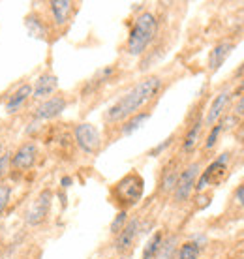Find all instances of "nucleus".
<instances>
[{"label": "nucleus", "instance_id": "aec40b11", "mask_svg": "<svg viewBox=\"0 0 244 259\" xmlns=\"http://www.w3.org/2000/svg\"><path fill=\"white\" fill-rule=\"evenodd\" d=\"M164 237H166L164 231H154V235L148 239V242L145 244V248H143L141 259H156V255H158V252H160Z\"/></svg>", "mask_w": 244, "mask_h": 259}, {"label": "nucleus", "instance_id": "5701e85b", "mask_svg": "<svg viewBox=\"0 0 244 259\" xmlns=\"http://www.w3.org/2000/svg\"><path fill=\"white\" fill-rule=\"evenodd\" d=\"M224 126H225L224 120H218V122L214 124V126H211V130H209V136H207V139H205V145H203V149H205V150H212L214 147H216L220 134L224 132Z\"/></svg>", "mask_w": 244, "mask_h": 259}, {"label": "nucleus", "instance_id": "72a5a7b5", "mask_svg": "<svg viewBox=\"0 0 244 259\" xmlns=\"http://www.w3.org/2000/svg\"><path fill=\"white\" fill-rule=\"evenodd\" d=\"M240 207H242V208H244V203H242V205H240Z\"/></svg>", "mask_w": 244, "mask_h": 259}, {"label": "nucleus", "instance_id": "412c9836", "mask_svg": "<svg viewBox=\"0 0 244 259\" xmlns=\"http://www.w3.org/2000/svg\"><path fill=\"white\" fill-rule=\"evenodd\" d=\"M199 252H201L199 242L186 240V242H182L180 248L177 250V259H199Z\"/></svg>", "mask_w": 244, "mask_h": 259}, {"label": "nucleus", "instance_id": "2eb2a0df", "mask_svg": "<svg viewBox=\"0 0 244 259\" xmlns=\"http://www.w3.org/2000/svg\"><path fill=\"white\" fill-rule=\"evenodd\" d=\"M179 163L177 162H171L167 163L164 171H161V177H160V184H158V192L161 195H167V194H173L175 186H177V181H179Z\"/></svg>", "mask_w": 244, "mask_h": 259}, {"label": "nucleus", "instance_id": "cd10ccee", "mask_svg": "<svg viewBox=\"0 0 244 259\" xmlns=\"http://www.w3.org/2000/svg\"><path fill=\"white\" fill-rule=\"evenodd\" d=\"M235 115H237V117H242L244 115V94L242 96H240V100H238L237 102V105H235Z\"/></svg>", "mask_w": 244, "mask_h": 259}, {"label": "nucleus", "instance_id": "9d476101", "mask_svg": "<svg viewBox=\"0 0 244 259\" xmlns=\"http://www.w3.org/2000/svg\"><path fill=\"white\" fill-rule=\"evenodd\" d=\"M139 233H141V220H139V218H130V220L126 222V226L115 235V244H113V246H115L116 252L118 253L130 252V250L134 248Z\"/></svg>", "mask_w": 244, "mask_h": 259}, {"label": "nucleus", "instance_id": "4468645a", "mask_svg": "<svg viewBox=\"0 0 244 259\" xmlns=\"http://www.w3.org/2000/svg\"><path fill=\"white\" fill-rule=\"evenodd\" d=\"M231 92L227 91H222L220 94H216L214 96V100H212L211 107H209V111H207V117L203 118V124H207V126H214V124L218 122L220 118H222V115H224V109L227 107V104H229V100H231Z\"/></svg>", "mask_w": 244, "mask_h": 259}, {"label": "nucleus", "instance_id": "393cba45", "mask_svg": "<svg viewBox=\"0 0 244 259\" xmlns=\"http://www.w3.org/2000/svg\"><path fill=\"white\" fill-rule=\"evenodd\" d=\"M12 192L13 188L10 184H0V216L4 214L6 207L10 205V201H12Z\"/></svg>", "mask_w": 244, "mask_h": 259}, {"label": "nucleus", "instance_id": "7ed1b4c3", "mask_svg": "<svg viewBox=\"0 0 244 259\" xmlns=\"http://www.w3.org/2000/svg\"><path fill=\"white\" fill-rule=\"evenodd\" d=\"M143 194H145V179L135 169L111 186V199L120 207V210H128L130 207L137 205Z\"/></svg>", "mask_w": 244, "mask_h": 259}, {"label": "nucleus", "instance_id": "39448f33", "mask_svg": "<svg viewBox=\"0 0 244 259\" xmlns=\"http://www.w3.org/2000/svg\"><path fill=\"white\" fill-rule=\"evenodd\" d=\"M73 139L79 150L87 156H96L102 150V132L90 122H79L73 128Z\"/></svg>", "mask_w": 244, "mask_h": 259}, {"label": "nucleus", "instance_id": "423d86ee", "mask_svg": "<svg viewBox=\"0 0 244 259\" xmlns=\"http://www.w3.org/2000/svg\"><path fill=\"white\" fill-rule=\"evenodd\" d=\"M199 169H201L199 163L193 162L180 171L177 186H175V190H173V201L177 205L186 203V201L192 197L193 192H195V182L199 179Z\"/></svg>", "mask_w": 244, "mask_h": 259}, {"label": "nucleus", "instance_id": "9b49d317", "mask_svg": "<svg viewBox=\"0 0 244 259\" xmlns=\"http://www.w3.org/2000/svg\"><path fill=\"white\" fill-rule=\"evenodd\" d=\"M57 92H58V77L51 70L39 73L38 79L32 83V98L34 100L44 102V100H47V98L55 96Z\"/></svg>", "mask_w": 244, "mask_h": 259}, {"label": "nucleus", "instance_id": "20e7f679", "mask_svg": "<svg viewBox=\"0 0 244 259\" xmlns=\"http://www.w3.org/2000/svg\"><path fill=\"white\" fill-rule=\"evenodd\" d=\"M51 205H53V192L49 188L42 190L34 201L28 205V208L25 210L23 218H25V224L28 227H39L44 226L47 218H49V212H51Z\"/></svg>", "mask_w": 244, "mask_h": 259}, {"label": "nucleus", "instance_id": "c85d7f7f", "mask_svg": "<svg viewBox=\"0 0 244 259\" xmlns=\"http://www.w3.org/2000/svg\"><path fill=\"white\" fill-rule=\"evenodd\" d=\"M235 201H237V203H240V205L244 203V184H240V186L235 190Z\"/></svg>", "mask_w": 244, "mask_h": 259}, {"label": "nucleus", "instance_id": "a211bd4d", "mask_svg": "<svg viewBox=\"0 0 244 259\" xmlns=\"http://www.w3.org/2000/svg\"><path fill=\"white\" fill-rule=\"evenodd\" d=\"M148 118H150V111H139V113H135L134 117L126 118L120 124V136H132L134 132H137L143 124L147 122Z\"/></svg>", "mask_w": 244, "mask_h": 259}, {"label": "nucleus", "instance_id": "dca6fc26", "mask_svg": "<svg viewBox=\"0 0 244 259\" xmlns=\"http://www.w3.org/2000/svg\"><path fill=\"white\" fill-rule=\"evenodd\" d=\"M235 49V44L225 39V41H220L218 46H214L211 53H209V70L211 71H218L220 66L224 64L227 57L231 55V51Z\"/></svg>", "mask_w": 244, "mask_h": 259}, {"label": "nucleus", "instance_id": "7c9ffc66", "mask_svg": "<svg viewBox=\"0 0 244 259\" xmlns=\"http://www.w3.org/2000/svg\"><path fill=\"white\" fill-rule=\"evenodd\" d=\"M4 231H6V226L0 222V244H2V239H4Z\"/></svg>", "mask_w": 244, "mask_h": 259}, {"label": "nucleus", "instance_id": "6e6552de", "mask_svg": "<svg viewBox=\"0 0 244 259\" xmlns=\"http://www.w3.org/2000/svg\"><path fill=\"white\" fill-rule=\"evenodd\" d=\"M68 107V100L62 94H55V96L47 98L44 102H39L32 111V117L36 122H42V120H55L58 118Z\"/></svg>", "mask_w": 244, "mask_h": 259}, {"label": "nucleus", "instance_id": "b1692460", "mask_svg": "<svg viewBox=\"0 0 244 259\" xmlns=\"http://www.w3.org/2000/svg\"><path fill=\"white\" fill-rule=\"evenodd\" d=\"M12 158H13L12 150H4L0 154V181H4L10 175V171H12Z\"/></svg>", "mask_w": 244, "mask_h": 259}, {"label": "nucleus", "instance_id": "6ab92c4d", "mask_svg": "<svg viewBox=\"0 0 244 259\" xmlns=\"http://www.w3.org/2000/svg\"><path fill=\"white\" fill-rule=\"evenodd\" d=\"M201 130H203V117H197L195 122L188 128L186 136H184V141H182V150H184V152H192V150L195 149V145L199 141Z\"/></svg>", "mask_w": 244, "mask_h": 259}, {"label": "nucleus", "instance_id": "4be33fe9", "mask_svg": "<svg viewBox=\"0 0 244 259\" xmlns=\"http://www.w3.org/2000/svg\"><path fill=\"white\" fill-rule=\"evenodd\" d=\"M175 252H177V237H175V235H171V237H164L160 252H158L156 259H171Z\"/></svg>", "mask_w": 244, "mask_h": 259}, {"label": "nucleus", "instance_id": "f8f14e48", "mask_svg": "<svg viewBox=\"0 0 244 259\" xmlns=\"http://www.w3.org/2000/svg\"><path fill=\"white\" fill-rule=\"evenodd\" d=\"M32 98V83H21L15 91L8 96L6 104H4V111L6 115H17L25 109L26 104Z\"/></svg>", "mask_w": 244, "mask_h": 259}, {"label": "nucleus", "instance_id": "ddd939ff", "mask_svg": "<svg viewBox=\"0 0 244 259\" xmlns=\"http://www.w3.org/2000/svg\"><path fill=\"white\" fill-rule=\"evenodd\" d=\"M73 10H75V4L71 0H53V2H49L53 25L57 26V28H64L70 23Z\"/></svg>", "mask_w": 244, "mask_h": 259}, {"label": "nucleus", "instance_id": "f03ea898", "mask_svg": "<svg viewBox=\"0 0 244 259\" xmlns=\"http://www.w3.org/2000/svg\"><path fill=\"white\" fill-rule=\"evenodd\" d=\"M156 34H158V19L154 13L143 12L135 17L132 30L126 39V51L132 57H141L147 51L150 44L154 41Z\"/></svg>", "mask_w": 244, "mask_h": 259}, {"label": "nucleus", "instance_id": "2f4dec72", "mask_svg": "<svg viewBox=\"0 0 244 259\" xmlns=\"http://www.w3.org/2000/svg\"><path fill=\"white\" fill-rule=\"evenodd\" d=\"M242 73H244V64L240 66V68H238V70H237V75H242Z\"/></svg>", "mask_w": 244, "mask_h": 259}, {"label": "nucleus", "instance_id": "c756f323", "mask_svg": "<svg viewBox=\"0 0 244 259\" xmlns=\"http://www.w3.org/2000/svg\"><path fill=\"white\" fill-rule=\"evenodd\" d=\"M71 177H62V181H60V184H62V188H70L71 186Z\"/></svg>", "mask_w": 244, "mask_h": 259}, {"label": "nucleus", "instance_id": "a878e982", "mask_svg": "<svg viewBox=\"0 0 244 259\" xmlns=\"http://www.w3.org/2000/svg\"><path fill=\"white\" fill-rule=\"evenodd\" d=\"M128 220H130V218H128V210H118V214L115 216V220L111 222V226H109L111 233H113V235L118 233L122 227L126 226V222H128Z\"/></svg>", "mask_w": 244, "mask_h": 259}, {"label": "nucleus", "instance_id": "1a4fd4ad", "mask_svg": "<svg viewBox=\"0 0 244 259\" xmlns=\"http://www.w3.org/2000/svg\"><path fill=\"white\" fill-rule=\"evenodd\" d=\"M39 149L34 141H26L17 147V150H13L12 158V169L15 171H28L32 169L38 162Z\"/></svg>", "mask_w": 244, "mask_h": 259}, {"label": "nucleus", "instance_id": "bb28decb", "mask_svg": "<svg viewBox=\"0 0 244 259\" xmlns=\"http://www.w3.org/2000/svg\"><path fill=\"white\" fill-rule=\"evenodd\" d=\"M173 139H175V136H169L166 139V141H161L160 145H156L154 149L148 150V156H152V158H158V156H160L161 152H164V150H167V147H169V145L173 143Z\"/></svg>", "mask_w": 244, "mask_h": 259}, {"label": "nucleus", "instance_id": "f257e3e1", "mask_svg": "<svg viewBox=\"0 0 244 259\" xmlns=\"http://www.w3.org/2000/svg\"><path fill=\"white\" fill-rule=\"evenodd\" d=\"M161 84H164V79L160 75L143 77L141 81H137L128 92H124L115 104L105 111L103 120L107 124H122L126 118L134 117L135 113H139L148 102H152L160 94Z\"/></svg>", "mask_w": 244, "mask_h": 259}, {"label": "nucleus", "instance_id": "473e14b6", "mask_svg": "<svg viewBox=\"0 0 244 259\" xmlns=\"http://www.w3.org/2000/svg\"><path fill=\"white\" fill-rule=\"evenodd\" d=\"M2 152H4V143L0 141V154H2Z\"/></svg>", "mask_w": 244, "mask_h": 259}, {"label": "nucleus", "instance_id": "0eeeda50", "mask_svg": "<svg viewBox=\"0 0 244 259\" xmlns=\"http://www.w3.org/2000/svg\"><path fill=\"white\" fill-rule=\"evenodd\" d=\"M227 162H229V152H224L214 162H211V165H207V169L199 173V179L195 182V192H203L211 184H220L227 173Z\"/></svg>", "mask_w": 244, "mask_h": 259}, {"label": "nucleus", "instance_id": "f3484780", "mask_svg": "<svg viewBox=\"0 0 244 259\" xmlns=\"http://www.w3.org/2000/svg\"><path fill=\"white\" fill-rule=\"evenodd\" d=\"M25 26L28 34L34 36V38H39V39H47V34H49V28L45 25V21L39 17L36 12H30L28 15L25 17Z\"/></svg>", "mask_w": 244, "mask_h": 259}]
</instances>
